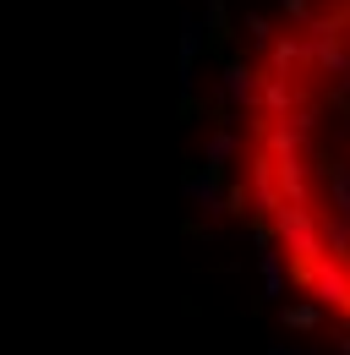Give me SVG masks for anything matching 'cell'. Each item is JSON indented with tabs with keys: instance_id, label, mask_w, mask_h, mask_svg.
Masks as SVG:
<instances>
[{
	"instance_id": "obj_1",
	"label": "cell",
	"mask_w": 350,
	"mask_h": 355,
	"mask_svg": "<svg viewBox=\"0 0 350 355\" xmlns=\"http://www.w3.org/2000/svg\"><path fill=\"white\" fill-rule=\"evenodd\" d=\"M274 235H279V246L290 252V263H296V279H312V268L328 257V246H323V224L312 219V208L306 202H285L279 214H274Z\"/></svg>"
},
{
	"instance_id": "obj_2",
	"label": "cell",
	"mask_w": 350,
	"mask_h": 355,
	"mask_svg": "<svg viewBox=\"0 0 350 355\" xmlns=\"http://www.w3.org/2000/svg\"><path fill=\"white\" fill-rule=\"evenodd\" d=\"M252 241H258L262 301H285V257H279V235H274V224H258V230H252Z\"/></svg>"
},
{
	"instance_id": "obj_3",
	"label": "cell",
	"mask_w": 350,
	"mask_h": 355,
	"mask_svg": "<svg viewBox=\"0 0 350 355\" xmlns=\"http://www.w3.org/2000/svg\"><path fill=\"white\" fill-rule=\"evenodd\" d=\"M306 290H312V301H323V306H340V311H350V268L340 263V257H323V263L312 268Z\"/></svg>"
},
{
	"instance_id": "obj_4",
	"label": "cell",
	"mask_w": 350,
	"mask_h": 355,
	"mask_svg": "<svg viewBox=\"0 0 350 355\" xmlns=\"http://www.w3.org/2000/svg\"><path fill=\"white\" fill-rule=\"evenodd\" d=\"M247 170H252V214L274 219V214L285 208V191H279V175H274V153H268V148H258Z\"/></svg>"
},
{
	"instance_id": "obj_5",
	"label": "cell",
	"mask_w": 350,
	"mask_h": 355,
	"mask_svg": "<svg viewBox=\"0 0 350 355\" xmlns=\"http://www.w3.org/2000/svg\"><path fill=\"white\" fill-rule=\"evenodd\" d=\"M258 88H262V71H252L247 60H224L219 98H224L230 110H258Z\"/></svg>"
},
{
	"instance_id": "obj_6",
	"label": "cell",
	"mask_w": 350,
	"mask_h": 355,
	"mask_svg": "<svg viewBox=\"0 0 350 355\" xmlns=\"http://www.w3.org/2000/svg\"><path fill=\"white\" fill-rule=\"evenodd\" d=\"M306 60H317L323 71H334L340 83L350 77V49L340 33H306Z\"/></svg>"
},
{
	"instance_id": "obj_7",
	"label": "cell",
	"mask_w": 350,
	"mask_h": 355,
	"mask_svg": "<svg viewBox=\"0 0 350 355\" xmlns=\"http://www.w3.org/2000/svg\"><path fill=\"white\" fill-rule=\"evenodd\" d=\"M290 104H296V88L285 71H262V88H258V110L268 121H290Z\"/></svg>"
},
{
	"instance_id": "obj_8",
	"label": "cell",
	"mask_w": 350,
	"mask_h": 355,
	"mask_svg": "<svg viewBox=\"0 0 350 355\" xmlns=\"http://www.w3.org/2000/svg\"><path fill=\"white\" fill-rule=\"evenodd\" d=\"M181 191H186V202H197L208 219H214V214H224V186H219V170H208V164H203V175H186V186H181Z\"/></svg>"
},
{
	"instance_id": "obj_9",
	"label": "cell",
	"mask_w": 350,
	"mask_h": 355,
	"mask_svg": "<svg viewBox=\"0 0 350 355\" xmlns=\"http://www.w3.org/2000/svg\"><path fill=\"white\" fill-rule=\"evenodd\" d=\"M306 142V126L301 121H274V126H262V148L274 153V159H296Z\"/></svg>"
},
{
	"instance_id": "obj_10",
	"label": "cell",
	"mask_w": 350,
	"mask_h": 355,
	"mask_svg": "<svg viewBox=\"0 0 350 355\" xmlns=\"http://www.w3.org/2000/svg\"><path fill=\"white\" fill-rule=\"evenodd\" d=\"M323 180H328V202H334V214L350 219V164H345V159H328V164H323Z\"/></svg>"
},
{
	"instance_id": "obj_11",
	"label": "cell",
	"mask_w": 350,
	"mask_h": 355,
	"mask_svg": "<svg viewBox=\"0 0 350 355\" xmlns=\"http://www.w3.org/2000/svg\"><path fill=\"white\" fill-rule=\"evenodd\" d=\"M274 175H279L285 202H306V164H301V153H296V159H274Z\"/></svg>"
},
{
	"instance_id": "obj_12",
	"label": "cell",
	"mask_w": 350,
	"mask_h": 355,
	"mask_svg": "<svg viewBox=\"0 0 350 355\" xmlns=\"http://www.w3.org/2000/svg\"><path fill=\"white\" fill-rule=\"evenodd\" d=\"M235 153H241V137L230 132V126H219V132L208 137V148H203V164H208V170H219V175H224V164H230Z\"/></svg>"
},
{
	"instance_id": "obj_13",
	"label": "cell",
	"mask_w": 350,
	"mask_h": 355,
	"mask_svg": "<svg viewBox=\"0 0 350 355\" xmlns=\"http://www.w3.org/2000/svg\"><path fill=\"white\" fill-rule=\"evenodd\" d=\"M306 60V39H274V49H268V71H296Z\"/></svg>"
},
{
	"instance_id": "obj_14",
	"label": "cell",
	"mask_w": 350,
	"mask_h": 355,
	"mask_svg": "<svg viewBox=\"0 0 350 355\" xmlns=\"http://www.w3.org/2000/svg\"><path fill=\"white\" fill-rule=\"evenodd\" d=\"M323 246H328V257L345 263V257H350V219L328 214V219H323Z\"/></svg>"
},
{
	"instance_id": "obj_15",
	"label": "cell",
	"mask_w": 350,
	"mask_h": 355,
	"mask_svg": "<svg viewBox=\"0 0 350 355\" xmlns=\"http://www.w3.org/2000/svg\"><path fill=\"white\" fill-rule=\"evenodd\" d=\"M279 322H285V328H296V334H312V328H323V301H317V306H285L279 311Z\"/></svg>"
},
{
	"instance_id": "obj_16",
	"label": "cell",
	"mask_w": 350,
	"mask_h": 355,
	"mask_svg": "<svg viewBox=\"0 0 350 355\" xmlns=\"http://www.w3.org/2000/svg\"><path fill=\"white\" fill-rule=\"evenodd\" d=\"M247 39L258 49H274V22H268V17H247Z\"/></svg>"
},
{
	"instance_id": "obj_17",
	"label": "cell",
	"mask_w": 350,
	"mask_h": 355,
	"mask_svg": "<svg viewBox=\"0 0 350 355\" xmlns=\"http://www.w3.org/2000/svg\"><path fill=\"white\" fill-rule=\"evenodd\" d=\"M224 214H252V191L247 186H230L224 191Z\"/></svg>"
},
{
	"instance_id": "obj_18",
	"label": "cell",
	"mask_w": 350,
	"mask_h": 355,
	"mask_svg": "<svg viewBox=\"0 0 350 355\" xmlns=\"http://www.w3.org/2000/svg\"><path fill=\"white\" fill-rule=\"evenodd\" d=\"M279 6H285V17H290L296 28H306V22H312V0H279Z\"/></svg>"
},
{
	"instance_id": "obj_19",
	"label": "cell",
	"mask_w": 350,
	"mask_h": 355,
	"mask_svg": "<svg viewBox=\"0 0 350 355\" xmlns=\"http://www.w3.org/2000/svg\"><path fill=\"white\" fill-rule=\"evenodd\" d=\"M203 17H208L214 33H224V0H203Z\"/></svg>"
},
{
	"instance_id": "obj_20",
	"label": "cell",
	"mask_w": 350,
	"mask_h": 355,
	"mask_svg": "<svg viewBox=\"0 0 350 355\" xmlns=\"http://www.w3.org/2000/svg\"><path fill=\"white\" fill-rule=\"evenodd\" d=\"M268 355H317V350H301V345H274Z\"/></svg>"
},
{
	"instance_id": "obj_21",
	"label": "cell",
	"mask_w": 350,
	"mask_h": 355,
	"mask_svg": "<svg viewBox=\"0 0 350 355\" xmlns=\"http://www.w3.org/2000/svg\"><path fill=\"white\" fill-rule=\"evenodd\" d=\"M334 98H340V104H345V110H350V77H345V83H340V88H334Z\"/></svg>"
},
{
	"instance_id": "obj_22",
	"label": "cell",
	"mask_w": 350,
	"mask_h": 355,
	"mask_svg": "<svg viewBox=\"0 0 350 355\" xmlns=\"http://www.w3.org/2000/svg\"><path fill=\"white\" fill-rule=\"evenodd\" d=\"M340 355H350V334H340Z\"/></svg>"
},
{
	"instance_id": "obj_23",
	"label": "cell",
	"mask_w": 350,
	"mask_h": 355,
	"mask_svg": "<svg viewBox=\"0 0 350 355\" xmlns=\"http://www.w3.org/2000/svg\"><path fill=\"white\" fill-rule=\"evenodd\" d=\"M345 268H350V257H345Z\"/></svg>"
}]
</instances>
